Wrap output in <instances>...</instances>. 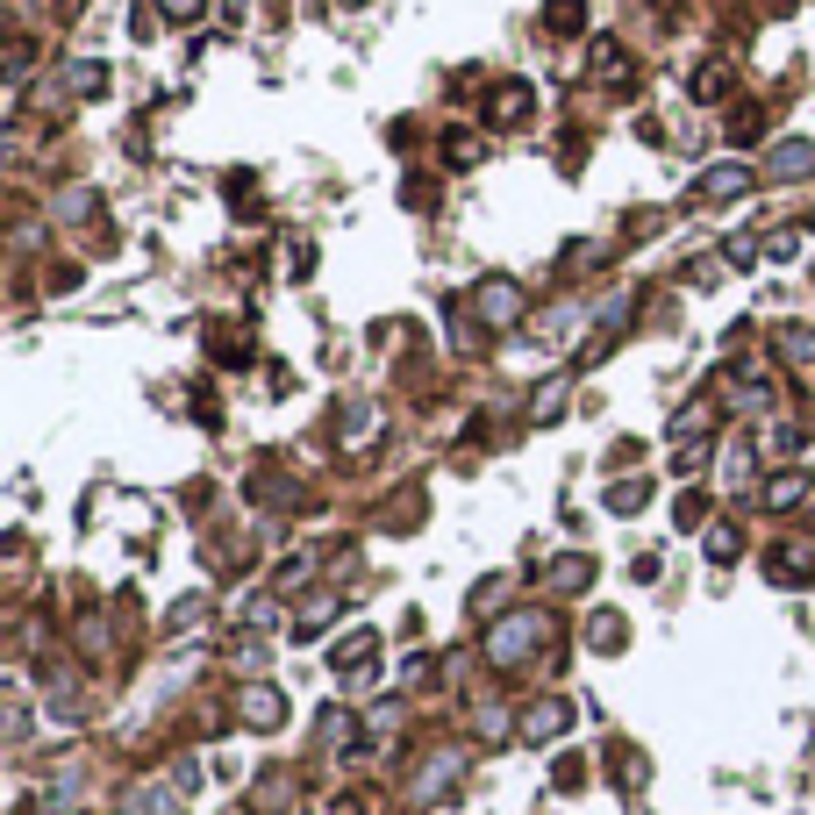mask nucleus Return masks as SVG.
<instances>
[{"label": "nucleus", "instance_id": "1", "mask_svg": "<svg viewBox=\"0 0 815 815\" xmlns=\"http://www.w3.org/2000/svg\"><path fill=\"white\" fill-rule=\"evenodd\" d=\"M515 308H523V293H515V287H501V279H493V287H479V315H487V323H493V329L509 323Z\"/></svg>", "mask_w": 815, "mask_h": 815}, {"label": "nucleus", "instance_id": "2", "mask_svg": "<svg viewBox=\"0 0 815 815\" xmlns=\"http://www.w3.org/2000/svg\"><path fill=\"white\" fill-rule=\"evenodd\" d=\"M773 172H780V179H801V172H815V143H780V151H773Z\"/></svg>", "mask_w": 815, "mask_h": 815}, {"label": "nucleus", "instance_id": "3", "mask_svg": "<svg viewBox=\"0 0 815 815\" xmlns=\"http://www.w3.org/2000/svg\"><path fill=\"white\" fill-rule=\"evenodd\" d=\"M780 351H787V365H794V373H815V329H787Z\"/></svg>", "mask_w": 815, "mask_h": 815}, {"label": "nucleus", "instance_id": "4", "mask_svg": "<svg viewBox=\"0 0 815 815\" xmlns=\"http://www.w3.org/2000/svg\"><path fill=\"white\" fill-rule=\"evenodd\" d=\"M515 115H529V86H501L493 93V122H515Z\"/></svg>", "mask_w": 815, "mask_h": 815}, {"label": "nucleus", "instance_id": "5", "mask_svg": "<svg viewBox=\"0 0 815 815\" xmlns=\"http://www.w3.org/2000/svg\"><path fill=\"white\" fill-rule=\"evenodd\" d=\"M744 179H751L744 165H723V172H709V179H701V193H709V201H723V193H737Z\"/></svg>", "mask_w": 815, "mask_h": 815}, {"label": "nucleus", "instance_id": "6", "mask_svg": "<svg viewBox=\"0 0 815 815\" xmlns=\"http://www.w3.org/2000/svg\"><path fill=\"white\" fill-rule=\"evenodd\" d=\"M579 22H587L579 0H551V29H579Z\"/></svg>", "mask_w": 815, "mask_h": 815}, {"label": "nucleus", "instance_id": "7", "mask_svg": "<svg viewBox=\"0 0 815 815\" xmlns=\"http://www.w3.org/2000/svg\"><path fill=\"white\" fill-rule=\"evenodd\" d=\"M158 8H165L172 22H193V15H201V0H158Z\"/></svg>", "mask_w": 815, "mask_h": 815}]
</instances>
